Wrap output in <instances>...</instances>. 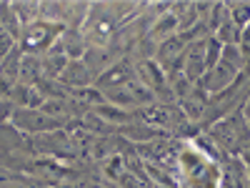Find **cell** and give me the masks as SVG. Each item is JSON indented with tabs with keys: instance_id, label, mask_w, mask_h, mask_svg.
Returning a JSON list of instances; mask_svg holds the SVG:
<instances>
[{
	"instance_id": "6da1fadb",
	"label": "cell",
	"mask_w": 250,
	"mask_h": 188,
	"mask_svg": "<svg viewBox=\"0 0 250 188\" xmlns=\"http://www.w3.org/2000/svg\"><path fill=\"white\" fill-rule=\"evenodd\" d=\"M210 141L218 145V151L228 153H240L250 143V125L243 118V113H233L223 120H218L210 131H208Z\"/></svg>"
},
{
	"instance_id": "7a4b0ae2",
	"label": "cell",
	"mask_w": 250,
	"mask_h": 188,
	"mask_svg": "<svg viewBox=\"0 0 250 188\" xmlns=\"http://www.w3.org/2000/svg\"><path fill=\"white\" fill-rule=\"evenodd\" d=\"M62 25L55 23H45V20H35L33 25H28L23 30V38H20V50H25L30 55H40L48 53L53 48V43L62 35Z\"/></svg>"
},
{
	"instance_id": "3957f363",
	"label": "cell",
	"mask_w": 250,
	"mask_h": 188,
	"mask_svg": "<svg viewBox=\"0 0 250 188\" xmlns=\"http://www.w3.org/2000/svg\"><path fill=\"white\" fill-rule=\"evenodd\" d=\"M133 80H135V66H130L128 60H118V63H113V66L103 73V75H98L95 88H98L100 93H108V91L125 88V86H128V83H133Z\"/></svg>"
},
{
	"instance_id": "277c9868",
	"label": "cell",
	"mask_w": 250,
	"mask_h": 188,
	"mask_svg": "<svg viewBox=\"0 0 250 188\" xmlns=\"http://www.w3.org/2000/svg\"><path fill=\"white\" fill-rule=\"evenodd\" d=\"M13 123L18 128H25V131H55L60 125V118H50L43 111H30V108H18L13 113Z\"/></svg>"
},
{
	"instance_id": "5b68a950",
	"label": "cell",
	"mask_w": 250,
	"mask_h": 188,
	"mask_svg": "<svg viewBox=\"0 0 250 188\" xmlns=\"http://www.w3.org/2000/svg\"><path fill=\"white\" fill-rule=\"evenodd\" d=\"M60 80L65 83V86H73V88L78 91V88L90 86V80H95V75L88 70V66H85L83 60H70L68 68H65V73L60 75Z\"/></svg>"
},
{
	"instance_id": "8992f818",
	"label": "cell",
	"mask_w": 250,
	"mask_h": 188,
	"mask_svg": "<svg viewBox=\"0 0 250 188\" xmlns=\"http://www.w3.org/2000/svg\"><path fill=\"white\" fill-rule=\"evenodd\" d=\"M40 75H43V58H40V55H30V53H23L18 83H20V86H35Z\"/></svg>"
},
{
	"instance_id": "52a82bcc",
	"label": "cell",
	"mask_w": 250,
	"mask_h": 188,
	"mask_svg": "<svg viewBox=\"0 0 250 188\" xmlns=\"http://www.w3.org/2000/svg\"><path fill=\"white\" fill-rule=\"evenodd\" d=\"M68 63H70L68 55H58V53H48V55H43V75H45L48 80L60 78L62 73H65Z\"/></svg>"
},
{
	"instance_id": "ba28073f",
	"label": "cell",
	"mask_w": 250,
	"mask_h": 188,
	"mask_svg": "<svg viewBox=\"0 0 250 188\" xmlns=\"http://www.w3.org/2000/svg\"><path fill=\"white\" fill-rule=\"evenodd\" d=\"M0 25H3L15 40H20L23 38V23H20V18L15 15V10H13V5H3L0 3Z\"/></svg>"
},
{
	"instance_id": "9c48e42d",
	"label": "cell",
	"mask_w": 250,
	"mask_h": 188,
	"mask_svg": "<svg viewBox=\"0 0 250 188\" xmlns=\"http://www.w3.org/2000/svg\"><path fill=\"white\" fill-rule=\"evenodd\" d=\"M228 13H230L233 25L243 33V28L250 23V5L248 3H233V5H228Z\"/></svg>"
},
{
	"instance_id": "30bf717a",
	"label": "cell",
	"mask_w": 250,
	"mask_h": 188,
	"mask_svg": "<svg viewBox=\"0 0 250 188\" xmlns=\"http://www.w3.org/2000/svg\"><path fill=\"white\" fill-rule=\"evenodd\" d=\"M18 48V43H15V38L3 28V25H0V60H5L13 50Z\"/></svg>"
}]
</instances>
